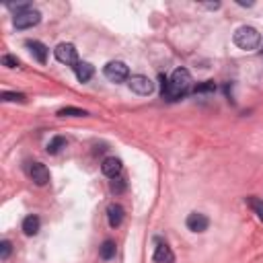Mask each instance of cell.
Segmentation results:
<instances>
[{"mask_svg": "<svg viewBox=\"0 0 263 263\" xmlns=\"http://www.w3.org/2000/svg\"><path fill=\"white\" fill-rule=\"evenodd\" d=\"M62 148H66V138H64V136H53V138L47 142V152H49V154H58Z\"/></svg>", "mask_w": 263, "mask_h": 263, "instance_id": "16", "label": "cell"}, {"mask_svg": "<svg viewBox=\"0 0 263 263\" xmlns=\"http://www.w3.org/2000/svg\"><path fill=\"white\" fill-rule=\"evenodd\" d=\"M123 218H125V210H123L119 203H111V205L107 208V220H109V226H111V228L121 226Z\"/></svg>", "mask_w": 263, "mask_h": 263, "instance_id": "11", "label": "cell"}, {"mask_svg": "<svg viewBox=\"0 0 263 263\" xmlns=\"http://www.w3.org/2000/svg\"><path fill=\"white\" fill-rule=\"evenodd\" d=\"M127 86H129L132 92H136V95H140V97H148V95L154 92V82H152L148 76H144V74H134V76H129Z\"/></svg>", "mask_w": 263, "mask_h": 263, "instance_id": "4", "label": "cell"}, {"mask_svg": "<svg viewBox=\"0 0 263 263\" xmlns=\"http://www.w3.org/2000/svg\"><path fill=\"white\" fill-rule=\"evenodd\" d=\"M74 74H76V78H78L80 82H88V80L92 78V74H95V68H92L88 62H78V64L74 66Z\"/></svg>", "mask_w": 263, "mask_h": 263, "instance_id": "13", "label": "cell"}, {"mask_svg": "<svg viewBox=\"0 0 263 263\" xmlns=\"http://www.w3.org/2000/svg\"><path fill=\"white\" fill-rule=\"evenodd\" d=\"M205 8H214V10H216V8H220V2H214V4H205Z\"/></svg>", "mask_w": 263, "mask_h": 263, "instance_id": "24", "label": "cell"}, {"mask_svg": "<svg viewBox=\"0 0 263 263\" xmlns=\"http://www.w3.org/2000/svg\"><path fill=\"white\" fill-rule=\"evenodd\" d=\"M216 90V84L212 80H205L203 84H197L195 86V92H214Z\"/></svg>", "mask_w": 263, "mask_h": 263, "instance_id": "20", "label": "cell"}, {"mask_svg": "<svg viewBox=\"0 0 263 263\" xmlns=\"http://www.w3.org/2000/svg\"><path fill=\"white\" fill-rule=\"evenodd\" d=\"M103 74H105V78L111 80V82H123V80H129V68H127L123 62H119V60H113V62L105 64Z\"/></svg>", "mask_w": 263, "mask_h": 263, "instance_id": "3", "label": "cell"}, {"mask_svg": "<svg viewBox=\"0 0 263 263\" xmlns=\"http://www.w3.org/2000/svg\"><path fill=\"white\" fill-rule=\"evenodd\" d=\"M247 205L257 214L259 220H263V199H261V197H255V195L247 197Z\"/></svg>", "mask_w": 263, "mask_h": 263, "instance_id": "17", "label": "cell"}, {"mask_svg": "<svg viewBox=\"0 0 263 263\" xmlns=\"http://www.w3.org/2000/svg\"><path fill=\"white\" fill-rule=\"evenodd\" d=\"M39 21H41V12L35 10V8H27V10L14 14L12 25H14L16 29H31V27L39 25Z\"/></svg>", "mask_w": 263, "mask_h": 263, "instance_id": "5", "label": "cell"}, {"mask_svg": "<svg viewBox=\"0 0 263 263\" xmlns=\"http://www.w3.org/2000/svg\"><path fill=\"white\" fill-rule=\"evenodd\" d=\"M234 43L245 49V51H253L259 47L261 43V33L255 29V27H249V25H242L234 31Z\"/></svg>", "mask_w": 263, "mask_h": 263, "instance_id": "2", "label": "cell"}, {"mask_svg": "<svg viewBox=\"0 0 263 263\" xmlns=\"http://www.w3.org/2000/svg\"><path fill=\"white\" fill-rule=\"evenodd\" d=\"M10 251H12L10 240H2V242H0V259H8Z\"/></svg>", "mask_w": 263, "mask_h": 263, "instance_id": "22", "label": "cell"}, {"mask_svg": "<svg viewBox=\"0 0 263 263\" xmlns=\"http://www.w3.org/2000/svg\"><path fill=\"white\" fill-rule=\"evenodd\" d=\"M21 62L14 58V55H10V53H6V55H2V66H6V68H16Z\"/></svg>", "mask_w": 263, "mask_h": 263, "instance_id": "21", "label": "cell"}, {"mask_svg": "<svg viewBox=\"0 0 263 263\" xmlns=\"http://www.w3.org/2000/svg\"><path fill=\"white\" fill-rule=\"evenodd\" d=\"M240 6H253V2H245V0H236Z\"/></svg>", "mask_w": 263, "mask_h": 263, "instance_id": "25", "label": "cell"}, {"mask_svg": "<svg viewBox=\"0 0 263 263\" xmlns=\"http://www.w3.org/2000/svg\"><path fill=\"white\" fill-rule=\"evenodd\" d=\"M123 189H125V181H123V179L117 177V179L111 181V191H113V193H121Z\"/></svg>", "mask_w": 263, "mask_h": 263, "instance_id": "23", "label": "cell"}, {"mask_svg": "<svg viewBox=\"0 0 263 263\" xmlns=\"http://www.w3.org/2000/svg\"><path fill=\"white\" fill-rule=\"evenodd\" d=\"M101 171H103V175H105V177H109V179H117V177H119V173H121V160H119V158H115V156H109V158H105V160H103Z\"/></svg>", "mask_w": 263, "mask_h": 263, "instance_id": "10", "label": "cell"}, {"mask_svg": "<svg viewBox=\"0 0 263 263\" xmlns=\"http://www.w3.org/2000/svg\"><path fill=\"white\" fill-rule=\"evenodd\" d=\"M39 226H41V220H39L37 216H33V214L23 220V232H25L27 236H35V234L39 232Z\"/></svg>", "mask_w": 263, "mask_h": 263, "instance_id": "14", "label": "cell"}, {"mask_svg": "<svg viewBox=\"0 0 263 263\" xmlns=\"http://www.w3.org/2000/svg\"><path fill=\"white\" fill-rule=\"evenodd\" d=\"M152 259H154L156 263H173V261H175V255H173L171 247H168L164 240L156 238V247H154V255H152Z\"/></svg>", "mask_w": 263, "mask_h": 263, "instance_id": "9", "label": "cell"}, {"mask_svg": "<svg viewBox=\"0 0 263 263\" xmlns=\"http://www.w3.org/2000/svg\"><path fill=\"white\" fill-rule=\"evenodd\" d=\"M53 53H55V60L60 64H66V66H72V68L78 64V51L72 43H60L53 49Z\"/></svg>", "mask_w": 263, "mask_h": 263, "instance_id": "6", "label": "cell"}, {"mask_svg": "<svg viewBox=\"0 0 263 263\" xmlns=\"http://www.w3.org/2000/svg\"><path fill=\"white\" fill-rule=\"evenodd\" d=\"M185 224H187V228H189L191 232H205V230H208V226H210V218H208L205 214L191 212V214L187 216Z\"/></svg>", "mask_w": 263, "mask_h": 263, "instance_id": "7", "label": "cell"}, {"mask_svg": "<svg viewBox=\"0 0 263 263\" xmlns=\"http://www.w3.org/2000/svg\"><path fill=\"white\" fill-rule=\"evenodd\" d=\"M99 255H101V259H105V261L113 259V257H115V242H113L111 238H105L103 245L99 247Z\"/></svg>", "mask_w": 263, "mask_h": 263, "instance_id": "15", "label": "cell"}, {"mask_svg": "<svg viewBox=\"0 0 263 263\" xmlns=\"http://www.w3.org/2000/svg\"><path fill=\"white\" fill-rule=\"evenodd\" d=\"M86 111L84 109H78V107H64L58 111V117H84Z\"/></svg>", "mask_w": 263, "mask_h": 263, "instance_id": "18", "label": "cell"}, {"mask_svg": "<svg viewBox=\"0 0 263 263\" xmlns=\"http://www.w3.org/2000/svg\"><path fill=\"white\" fill-rule=\"evenodd\" d=\"M29 49H31V53L37 58V62H41V64H45V60H47V47L41 43V41H37V39H29L27 43H25Z\"/></svg>", "mask_w": 263, "mask_h": 263, "instance_id": "12", "label": "cell"}, {"mask_svg": "<svg viewBox=\"0 0 263 263\" xmlns=\"http://www.w3.org/2000/svg\"><path fill=\"white\" fill-rule=\"evenodd\" d=\"M0 99H2V101H6V103H10V101L25 103V101H27V97H25L23 92H2V95H0Z\"/></svg>", "mask_w": 263, "mask_h": 263, "instance_id": "19", "label": "cell"}, {"mask_svg": "<svg viewBox=\"0 0 263 263\" xmlns=\"http://www.w3.org/2000/svg\"><path fill=\"white\" fill-rule=\"evenodd\" d=\"M191 88V74L187 68H177L171 78H166L164 74H160V95L166 101H177L181 97H185Z\"/></svg>", "mask_w": 263, "mask_h": 263, "instance_id": "1", "label": "cell"}, {"mask_svg": "<svg viewBox=\"0 0 263 263\" xmlns=\"http://www.w3.org/2000/svg\"><path fill=\"white\" fill-rule=\"evenodd\" d=\"M29 175H31L33 183L39 185V187H43V185L49 183V171H47V166L43 162H33L31 168H29Z\"/></svg>", "mask_w": 263, "mask_h": 263, "instance_id": "8", "label": "cell"}]
</instances>
